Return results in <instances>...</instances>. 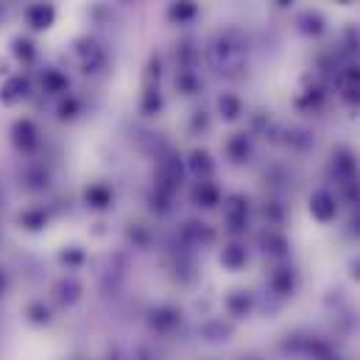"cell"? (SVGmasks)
I'll list each match as a JSON object with an SVG mask.
<instances>
[{"label": "cell", "mask_w": 360, "mask_h": 360, "mask_svg": "<svg viewBox=\"0 0 360 360\" xmlns=\"http://www.w3.org/2000/svg\"><path fill=\"white\" fill-rule=\"evenodd\" d=\"M243 39H240V34L235 31V28H229V31H221L218 37H215V42H212V59H215V65L218 68H238L240 65V59H243Z\"/></svg>", "instance_id": "cell-1"}, {"label": "cell", "mask_w": 360, "mask_h": 360, "mask_svg": "<svg viewBox=\"0 0 360 360\" xmlns=\"http://www.w3.org/2000/svg\"><path fill=\"white\" fill-rule=\"evenodd\" d=\"M22 20H25V25L31 31H48L56 22V6L51 0H34V3L25 6Z\"/></svg>", "instance_id": "cell-2"}, {"label": "cell", "mask_w": 360, "mask_h": 360, "mask_svg": "<svg viewBox=\"0 0 360 360\" xmlns=\"http://www.w3.org/2000/svg\"><path fill=\"white\" fill-rule=\"evenodd\" d=\"M11 143H14L22 154L34 151V148H37V143H39V131H37L34 120H28V117L14 120V126H11Z\"/></svg>", "instance_id": "cell-3"}, {"label": "cell", "mask_w": 360, "mask_h": 360, "mask_svg": "<svg viewBox=\"0 0 360 360\" xmlns=\"http://www.w3.org/2000/svg\"><path fill=\"white\" fill-rule=\"evenodd\" d=\"M28 90H31V82H28V79H22V76H8V79H3V84H0V103H3V106H14V103H20L22 98H28Z\"/></svg>", "instance_id": "cell-4"}, {"label": "cell", "mask_w": 360, "mask_h": 360, "mask_svg": "<svg viewBox=\"0 0 360 360\" xmlns=\"http://www.w3.org/2000/svg\"><path fill=\"white\" fill-rule=\"evenodd\" d=\"M73 45H76V56H79V62L84 65L87 73H92L103 62V51H101V45L92 37H79Z\"/></svg>", "instance_id": "cell-5"}, {"label": "cell", "mask_w": 360, "mask_h": 360, "mask_svg": "<svg viewBox=\"0 0 360 360\" xmlns=\"http://www.w3.org/2000/svg\"><path fill=\"white\" fill-rule=\"evenodd\" d=\"M39 87H42V92H48V95H62V92L68 90V79H65L62 70L45 68V70L39 73Z\"/></svg>", "instance_id": "cell-6"}, {"label": "cell", "mask_w": 360, "mask_h": 360, "mask_svg": "<svg viewBox=\"0 0 360 360\" xmlns=\"http://www.w3.org/2000/svg\"><path fill=\"white\" fill-rule=\"evenodd\" d=\"M195 14H198L195 0H174V3L168 6V20H171V22H179V25L195 20Z\"/></svg>", "instance_id": "cell-7"}, {"label": "cell", "mask_w": 360, "mask_h": 360, "mask_svg": "<svg viewBox=\"0 0 360 360\" xmlns=\"http://www.w3.org/2000/svg\"><path fill=\"white\" fill-rule=\"evenodd\" d=\"M11 56H14L17 62H22V65H31L34 56H37V48H34V42H31L28 37L17 34V37L11 39Z\"/></svg>", "instance_id": "cell-8"}, {"label": "cell", "mask_w": 360, "mask_h": 360, "mask_svg": "<svg viewBox=\"0 0 360 360\" xmlns=\"http://www.w3.org/2000/svg\"><path fill=\"white\" fill-rule=\"evenodd\" d=\"M299 31L302 34H310V37H319L321 31H324V17L321 14H316V11H304V14H299Z\"/></svg>", "instance_id": "cell-9"}, {"label": "cell", "mask_w": 360, "mask_h": 360, "mask_svg": "<svg viewBox=\"0 0 360 360\" xmlns=\"http://www.w3.org/2000/svg\"><path fill=\"white\" fill-rule=\"evenodd\" d=\"M45 221H48V215H45L42 210H25V212L20 215V224H22L25 229H42Z\"/></svg>", "instance_id": "cell-10"}, {"label": "cell", "mask_w": 360, "mask_h": 360, "mask_svg": "<svg viewBox=\"0 0 360 360\" xmlns=\"http://www.w3.org/2000/svg\"><path fill=\"white\" fill-rule=\"evenodd\" d=\"M218 109L224 112L226 120H235V117L240 115V103H238V98H232V95H224V98L218 101Z\"/></svg>", "instance_id": "cell-11"}, {"label": "cell", "mask_w": 360, "mask_h": 360, "mask_svg": "<svg viewBox=\"0 0 360 360\" xmlns=\"http://www.w3.org/2000/svg\"><path fill=\"white\" fill-rule=\"evenodd\" d=\"M84 198H87L90 207H106V204H109V190H106V187H90V190L84 193Z\"/></svg>", "instance_id": "cell-12"}, {"label": "cell", "mask_w": 360, "mask_h": 360, "mask_svg": "<svg viewBox=\"0 0 360 360\" xmlns=\"http://www.w3.org/2000/svg\"><path fill=\"white\" fill-rule=\"evenodd\" d=\"M76 112H79V101L76 98H65L62 103H59V117H76Z\"/></svg>", "instance_id": "cell-13"}, {"label": "cell", "mask_w": 360, "mask_h": 360, "mask_svg": "<svg viewBox=\"0 0 360 360\" xmlns=\"http://www.w3.org/2000/svg\"><path fill=\"white\" fill-rule=\"evenodd\" d=\"M195 198H198V201H201L204 207H212V204H215V198H218V193H215L212 187L201 184V187H198V193H195Z\"/></svg>", "instance_id": "cell-14"}, {"label": "cell", "mask_w": 360, "mask_h": 360, "mask_svg": "<svg viewBox=\"0 0 360 360\" xmlns=\"http://www.w3.org/2000/svg\"><path fill=\"white\" fill-rule=\"evenodd\" d=\"M313 210H316V215H319V218H330V212H333V207H330V198H327V195H316V201H313Z\"/></svg>", "instance_id": "cell-15"}, {"label": "cell", "mask_w": 360, "mask_h": 360, "mask_svg": "<svg viewBox=\"0 0 360 360\" xmlns=\"http://www.w3.org/2000/svg\"><path fill=\"white\" fill-rule=\"evenodd\" d=\"M193 171L195 174H210V157L201 154V151H195L193 154Z\"/></svg>", "instance_id": "cell-16"}, {"label": "cell", "mask_w": 360, "mask_h": 360, "mask_svg": "<svg viewBox=\"0 0 360 360\" xmlns=\"http://www.w3.org/2000/svg\"><path fill=\"white\" fill-rule=\"evenodd\" d=\"M8 76H14L11 73V59L8 56H0V79H8Z\"/></svg>", "instance_id": "cell-17"}, {"label": "cell", "mask_w": 360, "mask_h": 360, "mask_svg": "<svg viewBox=\"0 0 360 360\" xmlns=\"http://www.w3.org/2000/svg\"><path fill=\"white\" fill-rule=\"evenodd\" d=\"M274 3H276V6H279V8H288V6H290V3H293V0H274Z\"/></svg>", "instance_id": "cell-18"}, {"label": "cell", "mask_w": 360, "mask_h": 360, "mask_svg": "<svg viewBox=\"0 0 360 360\" xmlns=\"http://www.w3.org/2000/svg\"><path fill=\"white\" fill-rule=\"evenodd\" d=\"M338 3H352V0H338Z\"/></svg>", "instance_id": "cell-19"}, {"label": "cell", "mask_w": 360, "mask_h": 360, "mask_svg": "<svg viewBox=\"0 0 360 360\" xmlns=\"http://www.w3.org/2000/svg\"><path fill=\"white\" fill-rule=\"evenodd\" d=\"M0 8H3V6H0Z\"/></svg>", "instance_id": "cell-20"}]
</instances>
